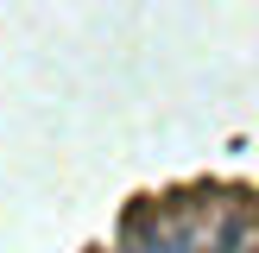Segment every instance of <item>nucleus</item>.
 <instances>
[{
	"mask_svg": "<svg viewBox=\"0 0 259 253\" xmlns=\"http://www.w3.org/2000/svg\"><path fill=\"white\" fill-rule=\"evenodd\" d=\"M126 253H152V240H126Z\"/></svg>",
	"mask_w": 259,
	"mask_h": 253,
	"instance_id": "nucleus-1",
	"label": "nucleus"
}]
</instances>
